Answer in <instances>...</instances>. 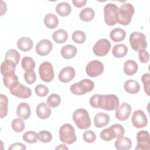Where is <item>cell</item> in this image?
<instances>
[{
    "label": "cell",
    "mask_w": 150,
    "mask_h": 150,
    "mask_svg": "<svg viewBox=\"0 0 150 150\" xmlns=\"http://www.w3.org/2000/svg\"><path fill=\"white\" fill-rule=\"evenodd\" d=\"M20 54L15 49H9L5 53V59L7 61L14 63L15 65H17L19 63L20 60Z\"/></svg>",
    "instance_id": "4dcf8cb0"
},
{
    "label": "cell",
    "mask_w": 150,
    "mask_h": 150,
    "mask_svg": "<svg viewBox=\"0 0 150 150\" xmlns=\"http://www.w3.org/2000/svg\"><path fill=\"white\" fill-rule=\"evenodd\" d=\"M17 115L23 119H28L31 114V110L29 105L26 103H21L17 107L16 109Z\"/></svg>",
    "instance_id": "ac0fdd59"
},
{
    "label": "cell",
    "mask_w": 150,
    "mask_h": 150,
    "mask_svg": "<svg viewBox=\"0 0 150 150\" xmlns=\"http://www.w3.org/2000/svg\"><path fill=\"white\" fill-rule=\"evenodd\" d=\"M35 91L37 96L39 97H45L49 93V88L45 85L39 84L35 88Z\"/></svg>",
    "instance_id": "7bdbcfd3"
},
{
    "label": "cell",
    "mask_w": 150,
    "mask_h": 150,
    "mask_svg": "<svg viewBox=\"0 0 150 150\" xmlns=\"http://www.w3.org/2000/svg\"><path fill=\"white\" fill-rule=\"evenodd\" d=\"M86 71L87 75L90 77H97L101 75L104 71L103 64L97 60H92L87 64Z\"/></svg>",
    "instance_id": "9c48e42d"
},
{
    "label": "cell",
    "mask_w": 150,
    "mask_h": 150,
    "mask_svg": "<svg viewBox=\"0 0 150 150\" xmlns=\"http://www.w3.org/2000/svg\"><path fill=\"white\" fill-rule=\"evenodd\" d=\"M52 38L57 43H63L67 40L68 33L65 30L60 29L53 33Z\"/></svg>",
    "instance_id": "f546056e"
},
{
    "label": "cell",
    "mask_w": 150,
    "mask_h": 150,
    "mask_svg": "<svg viewBox=\"0 0 150 150\" xmlns=\"http://www.w3.org/2000/svg\"><path fill=\"white\" fill-rule=\"evenodd\" d=\"M39 73L41 80L46 83L52 81L54 77L52 64L48 62H44L40 64Z\"/></svg>",
    "instance_id": "ba28073f"
},
{
    "label": "cell",
    "mask_w": 150,
    "mask_h": 150,
    "mask_svg": "<svg viewBox=\"0 0 150 150\" xmlns=\"http://www.w3.org/2000/svg\"><path fill=\"white\" fill-rule=\"evenodd\" d=\"M124 88L128 93L136 94L139 92L140 86L137 81L134 80H128L124 83Z\"/></svg>",
    "instance_id": "d4e9b609"
},
{
    "label": "cell",
    "mask_w": 150,
    "mask_h": 150,
    "mask_svg": "<svg viewBox=\"0 0 150 150\" xmlns=\"http://www.w3.org/2000/svg\"><path fill=\"white\" fill-rule=\"evenodd\" d=\"M21 66L26 71H33L35 67V62L30 57H24L21 61Z\"/></svg>",
    "instance_id": "d6a6232c"
},
{
    "label": "cell",
    "mask_w": 150,
    "mask_h": 150,
    "mask_svg": "<svg viewBox=\"0 0 150 150\" xmlns=\"http://www.w3.org/2000/svg\"><path fill=\"white\" fill-rule=\"evenodd\" d=\"M61 103L60 97L56 94H50L47 99V103L52 108L58 107Z\"/></svg>",
    "instance_id": "74e56055"
},
{
    "label": "cell",
    "mask_w": 150,
    "mask_h": 150,
    "mask_svg": "<svg viewBox=\"0 0 150 150\" xmlns=\"http://www.w3.org/2000/svg\"><path fill=\"white\" fill-rule=\"evenodd\" d=\"M8 97L1 94L0 95V117L1 118L6 117L8 114Z\"/></svg>",
    "instance_id": "836d02e7"
},
{
    "label": "cell",
    "mask_w": 150,
    "mask_h": 150,
    "mask_svg": "<svg viewBox=\"0 0 150 150\" xmlns=\"http://www.w3.org/2000/svg\"><path fill=\"white\" fill-rule=\"evenodd\" d=\"M137 145L135 147L137 150L149 149V134L147 131L142 130L137 134Z\"/></svg>",
    "instance_id": "7c38bea8"
},
{
    "label": "cell",
    "mask_w": 150,
    "mask_h": 150,
    "mask_svg": "<svg viewBox=\"0 0 150 150\" xmlns=\"http://www.w3.org/2000/svg\"><path fill=\"white\" fill-rule=\"evenodd\" d=\"M132 146L131 140L125 137L118 138L115 142V147L118 150H128Z\"/></svg>",
    "instance_id": "44dd1931"
},
{
    "label": "cell",
    "mask_w": 150,
    "mask_h": 150,
    "mask_svg": "<svg viewBox=\"0 0 150 150\" xmlns=\"http://www.w3.org/2000/svg\"><path fill=\"white\" fill-rule=\"evenodd\" d=\"M94 82L89 79H83L70 86V91L74 95L80 96L92 91L94 89Z\"/></svg>",
    "instance_id": "277c9868"
},
{
    "label": "cell",
    "mask_w": 150,
    "mask_h": 150,
    "mask_svg": "<svg viewBox=\"0 0 150 150\" xmlns=\"http://www.w3.org/2000/svg\"><path fill=\"white\" fill-rule=\"evenodd\" d=\"M100 137L105 141H110L115 138V134L110 127L108 128L104 129L100 132Z\"/></svg>",
    "instance_id": "ab89813d"
},
{
    "label": "cell",
    "mask_w": 150,
    "mask_h": 150,
    "mask_svg": "<svg viewBox=\"0 0 150 150\" xmlns=\"http://www.w3.org/2000/svg\"><path fill=\"white\" fill-rule=\"evenodd\" d=\"M71 38L73 42L78 44H82L86 40V35L85 33L81 30L74 31L72 34Z\"/></svg>",
    "instance_id": "8d00e7d4"
},
{
    "label": "cell",
    "mask_w": 150,
    "mask_h": 150,
    "mask_svg": "<svg viewBox=\"0 0 150 150\" xmlns=\"http://www.w3.org/2000/svg\"><path fill=\"white\" fill-rule=\"evenodd\" d=\"M9 89L13 96L20 98H28L32 95L31 90L19 83L11 87Z\"/></svg>",
    "instance_id": "8fae6325"
},
{
    "label": "cell",
    "mask_w": 150,
    "mask_h": 150,
    "mask_svg": "<svg viewBox=\"0 0 150 150\" xmlns=\"http://www.w3.org/2000/svg\"><path fill=\"white\" fill-rule=\"evenodd\" d=\"M3 81L5 86L8 88L19 83L18 76L15 72H9L3 75Z\"/></svg>",
    "instance_id": "cb8c5ba5"
},
{
    "label": "cell",
    "mask_w": 150,
    "mask_h": 150,
    "mask_svg": "<svg viewBox=\"0 0 150 150\" xmlns=\"http://www.w3.org/2000/svg\"><path fill=\"white\" fill-rule=\"evenodd\" d=\"M36 112L37 116L40 119H46L51 114V109L47 103L42 102L39 103L36 107Z\"/></svg>",
    "instance_id": "e0dca14e"
},
{
    "label": "cell",
    "mask_w": 150,
    "mask_h": 150,
    "mask_svg": "<svg viewBox=\"0 0 150 150\" xmlns=\"http://www.w3.org/2000/svg\"><path fill=\"white\" fill-rule=\"evenodd\" d=\"M138 56L140 62L142 63H146L149 61V55L145 49H142L138 51Z\"/></svg>",
    "instance_id": "7dc6e473"
},
{
    "label": "cell",
    "mask_w": 150,
    "mask_h": 150,
    "mask_svg": "<svg viewBox=\"0 0 150 150\" xmlns=\"http://www.w3.org/2000/svg\"><path fill=\"white\" fill-rule=\"evenodd\" d=\"M132 123L137 128H144L146 126L148 120L145 112L141 110H138L133 112L132 116Z\"/></svg>",
    "instance_id": "4fadbf2b"
},
{
    "label": "cell",
    "mask_w": 150,
    "mask_h": 150,
    "mask_svg": "<svg viewBox=\"0 0 150 150\" xmlns=\"http://www.w3.org/2000/svg\"><path fill=\"white\" fill-rule=\"evenodd\" d=\"M73 120L80 129L88 128L91 126V120L87 111L84 108L77 109L73 114Z\"/></svg>",
    "instance_id": "3957f363"
},
{
    "label": "cell",
    "mask_w": 150,
    "mask_h": 150,
    "mask_svg": "<svg viewBox=\"0 0 150 150\" xmlns=\"http://www.w3.org/2000/svg\"><path fill=\"white\" fill-rule=\"evenodd\" d=\"M126 36L125 31L119 28L112 29L110 33V37L111 39L114 42H119L122 41Z\"/></svg>",
    "instance_id": "484cf974"
},
{
    "label": "cell",
    "mask_w": 150,
    "mask_h": 150,
    "mask_svg": "<svg viewBox=\"0 0 150 150\" xmlns=\"http://www.w3.org/2000/svg\"><path fill=\"white\" fill-rule=\"evenodd\" d=\"M23 139L27 143L33 144L38 140V134L33 131H29L26 132L22 136Z\"/></svg>",
    "instance_id": "d590c367"
},
{
    "label": "cell",
    "mask_w": 150,
    "mask_h": 150,
    "mask_svg": "<svg viewBox=\"0 0 150 150\" xmlns=\"http://www.w3.org/2000/svg\"><path fill=\"white\" fill-rule=\"evenodd\" d=\"M56 149H67L68 148L64 144H62V145H59L57 147H56L55 148Z\"/></svg>",
    "instance_id": "f907efd6"
},
{
    "label": "cell",
    "mask_w": 150,
    "mask_h": 150,
    "mask_svg": "<svg viewBox=\"0 0 150 150\" xmlns=\"http://www.w3.org/2000/svg\"><path fill=\"white\" fill-rule=\"evenodd\" d=\"M44 23L47 28L54 29L58 25L59 19L54 14L48 13L45 16Z\"/></svg>",
    "instance_id": "83f0119b"
},
{
    "label": "cell",
    "mask_w": 150,
    "mask_h": 150,
    "mask_svg": "<svg viewBox=\"0 0 150 150\" xmlns=\"http://www.w3.org/2000/svg\"><path fill=\"white\" fill-rule=\"evenodd\" d=\"M53 48L52 43L48 39L40 40L36 46V52L39 56H46L50 53Z\"/></svg>",
    "instance_id": "5bb4252c"
},
{
    "label": "cell",
    "mask_w": 150,
    "mask_h": 150,
    "mask_svg": "<svg viewBox=\"0 0 150 150\" xmlns=\"http://www.w3.org/2000/svg\"><path fill=\"white\" fill-rule=\"evenodd\" d=\"M38 138L39 139L44 143L49 142L52 141V134L47 131H41L38 133Z\"/></svg>",
    "instance_id": "b9f144b4"
},
{
    "label": "cell",
    "mask_w": 150,
    "mask_h": 150,
    "mask_svg": "<svg viewBox=\"0 0 150 150\" xmlns=\"http://www.w3.org/2000/svg\"><path fill=\"white\" fill-rule=\"evenodd\" d=\"M33 45L32 40L28 37H22L17 41L18 47L23 52L29 51Z\"/></svg>",
    "instance_id": "7402d4cb"
},
{
    "label": "cell",
    "mask_w": 150,
    "mask_h": 150,
    "mask_svg": "<svg viewBox=\"0 0 150 150\" xmlns=\"http://www.w3.org/2000/svg\"><path fill=\"white\" fill-rule=\"evenodd\" d=\"M131 47L135 51H139L146 48L147 43L145 35L139 32H132L129 38Z\"/></svg>",
    "instance_id": "52a82bcc"
},
{
    "label": "cell",
    "mask_w": 150,
    "mask_h": 150,
    "mask_svg": "<svg viewBox=\"0 0 150 150\" xmlns=\"http://www.w3.org/2000/svg\"><path fill=\"white\" fill-rule=\"evenodd\" d=\"M131 110V105L129 104L123 103L116 109L115 117L120 121H125L129 118Z\"/></svg>",
    "instance_id": "9a60e30c"
},
{
    "label": "cell",
    "mask_w": 150,
    "mask_h": 150,
    "mask_svg": "<svg viewBox=\"0 0 150 150\" xmlns=\"http://www.w3.org/2000/svg\"><path fill=\"white\" fill-rule=\"evenodd\" d=\"M118 6L114 4H107L104 7V21L109 26L115 25L118 21Z\"/></svg>",
    "instance_id": "8992f818"
},
{
    "label": "cell",
    "mask_w": 150,
    "mask_h": 150,
    "mask_svg": "<svg viewBox=\"0 0 150 150\" xmlns=\"http://www.w3.org/2000/svg\"><path fill=\"white\" fill-rule=\"evenodd\" d=\"M60 140L66 144H71L76 141L77 137L73 127L70 124H63L59 129Z\"/></svg>",
    "instance_id": "5b68a950"
},
{
    "label": "cell",
    "mask_w": 150,
    "mask_h": 150,
    "mask_svg": "<svg viewBox=\"0 0 150 150\" xmlns=\"http://www.w3.org/2000/svg\"><path fill=\"white\" fill-rule=\"evenodd\" d=\"M128 47L124 44L115 45L112 50V55L117 58H121L127 55Z\"/></svg>",
    "instance_id": "f1b7e54d"
},
{
    "label": "cell",
    "mask_w": 150,
    "mask_h": 150,
    "mask_svg": "<svg viewBox=\"0 0 150 150\" xmlns=\"http://www.w3.org/2000/svg\"><path fill=\"white\" fill-rule=\"evenodd\" d=\"M95 16L94 10L91 8H85L83 9L80 14V18L84 22H90L92 21Z\"/></svg>",
    "instance_id": "1f68e13d"
},
{
    "label": "cell",
    "mask_w": 150,
    "mask_h": 150,
    "mask_svg": "<svg viewBox=\"0 0 150 150\" xmlns=\"http://www.w3.org/2000/svg\"><path fill=\"white\" fill-rule=\"evenodd\" d=\"M89 103L93 108L112 111L118 107L120 101L118 97L114 94H95L90 97Z\"/></svg>",
    "instance_id": "6da1fadb"
},
{
    "label": "cell",
    "mask_w": 150,
    "mask_h": 150,
    "mask_svg": "<svg viewBox=\"0 0 150 150\" xmlns=\"http://www.w3.org/2000/svg\"><path fill=\"white\" fill-rule=\"evenodd\" d=\"M83 139L87 143H92L96 139V134L91 130H87L83 134Z\"/></svg>",
    "instance_id": "ee69618b"
},
{
    "label": "cell",
    "mask_w": 150,
    "mask_h": 150,
    "mask_svg": "<svg viewBox=\"0 0 150 150\" xmlns=\"http://www.w3.org/2000/svg\"><path fill=\"white\" fill-rule=\"evenodd\" d=\"M56 11L61 16H67L71 13V8L67 2H60L56 5Z\"/></svg>",
    "instance_id": "4316f807"
},
{
    "label": "cell",
    "mask_w": 150,
    "mask_h": 150,
    "mask_svg": "<svg viewBox=\"0 0 150 150\" xmlns=\"http://www.w3.org/2000/svg\"><path fill=\"white\" fill-rule=\"evenodd\" d=\"M111 43L106 39H101L98 40L94 45L93 51L94 53L100 57L105 56L111 49Z\"/></svg>",
    "instance_id": "30bf717a"
},
{
    "label": "cell",
    "mask_w": 150,
    "mask_h": 150,
    "mask_svg": "<svg viewBox=\"0 0 150 150\" xmlns=\"http://www.w3.org/2000/svg\"><path fill=\"white\" fill-rule=\"evenodd\" d=\"M138 69V64L133 60H128L124 64V71L128 76H133L137 73Z\"/></svg>",
    "instance_id": "ffe728a7"
},
{
    "label": "cell",
    "mask_w": 150,
    "mask_h": 150,
    "mask_svg": "<svg viewBox=\"0 0 150 150\" xmlns=\"http://www.w3.org/2000/svg\"><path fill=\"white\" fill-rule=\"evenodd\" d=\"M110 127L115 134V138L118 139L124 136L125 133V129L122 125L118 124H115L111 125Z\"/></svg>",
    "instance_id": "60d3db41"
},
{
    "label": "cell",
    "mask_w": 150,
    "mask_h": 150,
    "mask_svg": "<svg viewBox=\"0 0 150 150\" xmlns=\"http://www.w3.org/2000/svg\"><path fill=\"white\" fill-rule=\"evenodd\" d=\"M110 122L109 115L104 112L97 113L94 118V125L97 128H102L106 126Z\"/></svg>",
    "instance_id": "d6986e66"
},
{
    "label": "cell",
    "mask_w": 150,
    "mask_h": 150,
    "mask_svg": "<svg viewBox=\"0 0 150 150\" xmlns=\"http://www.w3.org/2000/svg\"><path fill=\"white\" fill-rule=\"evenodd\" d=\"M141 81L144 84V91L148 96H149V85H150V74H144L141 77Z\"/></svg>",
    "instance_id": "f6af8a7d"
},
{
    "label": "cell",
    "mask_w": 150,
    "mask_h": 150,
    "mask_svg": "<svg viewBox=\"0 0 150 150\" xmlns=\"http://www.w3.org/2000/svg\"><path fill=\"white\" fill-rule=\"evenodd\" d=\"M22 120L23 119L21 118H18L14 119L12 121V128L14 131L16 132H21L24 130L25 125Z\"/></svg>",
    "instance_id": "f35d334b"
},
{
    "label": "cell",
    "mask_w": 150,
    "mask_h": 150,
    "mask_svg": "<svg viewBox=\"0 0 150 150\" xmlns=\"http://www.w3.org/2000/svg\"><path fill=\"white\" fill-rule=\"evenodd\" d=\"M16 65L14 63L5 60L1 64V72L2 75L9 73L15 72Z\"/></svg>",
    "instance_id": "e575fe53"
},
{
    "label": "cell",
    "mask_w": 150,
    "mask_h": 150,
    "mask_svg": "<svg viewBox=\"0 0 150 150\" xmlns=\"http://www.w3.org/2000/svg\"><path fill=\"white\" fill-rule=\"evenodd\" d=\"M75 76L74 69L70 66L63 68L59 73V79L62 83H68L73 80Z\"/></svg>",
    "instance_id": "2e32d148"
},
{
    "label": "cell",
    "mask_w": 150,
    "mask_h": 150,
    "mask_svg": "<svg viewBox=\"0 0 150 150\" xmlns=\"http://www.w3.org/2000/svg\"><path fill=\"white\" fill-rule=\"evenodd\" d=\"M24 79L25 81L29 84L34 83L36 80V75L35 72L34 71H25L24 73Z\"/></svg>",
    "instance_id": "bcb514c9"
},
{
    "label": "cell",
    "mask_w": 150,
    "mask_h": 150,
    "mask_svg": "<svg viewBox=\"0 0 150 150\" xmlns=\"http://www.w3.org/2000/svg\"><path fill=\"white\" fill-rule=\"evenodd\" d=\"M26 148L25 146V145L22 143L20 142H16V143H14L13 144H12L9 148L8 149L9 150H15V149H26Z\"/></svg>",
    "instance_id": "c3c4849f"
},
{
    "label": "cell",
    "mask_w": 150,
    "mask_h": 150,
    "mask_svg": "<svg viewBox=\"0 0 150 150\" xmlns=\"http://www.w3.org/2000/svg\"><path fill=\"white\" fill-rule=\"evenodd\" d=\"M61 54L65 59L73 58L77 53V48L71 45H67L63 46L61 49Z\"/></svg>",
    "instance_id": "603a6c76"
},
{
    "label": "cell",
    "mask_w": 150,
    "mask_h": 150,
    "mask_svg": "<svg viewBox=\"0 0 150 150\" xmlns=\"http://www.w3.org/2000/svg\"><path fill=\"white\" fill-rule=\"evenodd\" d=\"M135 9L133 5L129 3H125L121 5L118 10V21L120 25H128L130 23Z\"/></svg>",
    "instance_id": "7a4b0ae2"
},
{
    "label": "cell",
    "mask_w": 150,
    "mask_h": 150,
    "mask_svg": "<svg viewBox=\"0 0 150 150\" xmlns=\"http://www.w3.org/2000/svg\"><path fill=\"white\" fill-rule=\"evenodd\" d=\"M87 0H80V1L73 0L72 1L73 5L77 8H81L84 6L87 3Z\"/></svg>",
    "instance_id": "681fc988"
}]
</instances>
